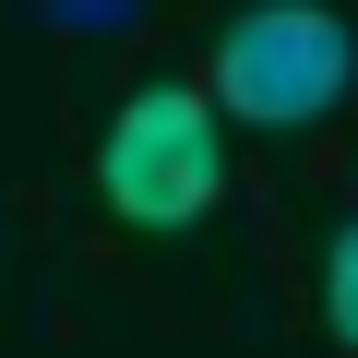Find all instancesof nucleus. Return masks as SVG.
I'll list each match as a JSON object with an SVG mask.
<instances>
[{
    "label": "nucleus",
    "instance_id": "1",
    "mask_svg": "<svg viewBox=\"0 0 358 358\" xmlns=\"http://www.w3.org/2000/svg\"><path fill=\"white\" fill-rule=\"evenodd\" d=\"M346 84H358V36L322 0H251L215 36V108L251 131H310L322 108H346Z\"/></svg>",
    "mask_w": 358,
    "mask_h": 358
},
{
    "label": "nucleus",
    "instance_id": "2",
    "mask_svg": "<svg viewBox=\"0 0 358 358\" xmlns=\"http://www.w3.org/2000/svg\"><path fill=\"white\" fill-rule=\"evenodd\" d=\"M215 167H227L215 96H192V84H143V96L108 120V143H96V192H108L120 227L179 239V227L215 203Z\"/></svg>",
    "mask_w": 358,
    "mask_h": 358
},
{
    "label": "nucleus",
    "instance_id": "3",
    "mask_svg": "<svg viewBox=\"0 0 358 358\" xmlns=\"http://www.w3.org/2000/svg\"><path fill=\"white\" fill-rule=\"evenodd\" d=\"M322 322L358 346V215L334 227V251H322Z\"/></svg>",
    "mask_w": 358,
    "mask_h": 358
},
{
    "label": "nucleus",
    "instance_id": "4",
    "mask_svg": "<svg viewBox=\"0 0 358 358\" xmlns=\"http://www.w3.org/2000/svg\"><path fill=\"white\" fill-rule=\"evenodd\" d=\"M36 13H48L60 36H120V24L143 13V0H36Z\"/></svg>",
    "mask_w": 358,
    "mask_h": 358
}]
</instances>
